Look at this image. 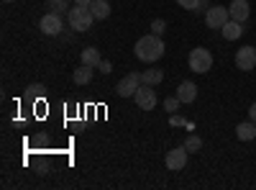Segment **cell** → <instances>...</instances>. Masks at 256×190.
Segmentation results:
<instances>
[{
    "mask_svg": "<svg viewBox=\"0 0 256 190\" xmlns=\"http://www.w3.org/2000/svg\"><path fill=\"white\" fill-rule=\"evenodd\" d=\"M248 118L256 123V103H251V108H248Z\"/></svg>",
    "mask_w": 256,
    "mask_h": 190,
    "instance_id": "25",
    "label": "cell"
},
{
    "mask_svg": "<svg viewBox=\"0 0 256 190\" xmlns=\"http://www.w3.org/2000/svg\"><path fill=\"white\" fill-rule=\"evenodd\" d=\"M38 95H44V85H31L28 88V98H38Z\"/></svg>",
    "mask_w": 256,
    "mask_h": 190,
    "instance_id": "24",
    "label": "cell"
},
{
    "mask_svg": "<svg viewBox=\"0 0 256 190\" xmlns=\"http://www.w3.org/2000/svg\"><path fill=\"white\" fill-rule=\"evenodd\" d=\"M92 0H74V6H82V8H90Z\"/></svg>",
    "mask_w": 256,
    "mask_h": 190,
    "instance_id": "26",
    "label": "cell"
},
{
    "mask_svg": "<svg viewBox=\"0 0 256 190\" xmlns=\"http://www.w3.org/2000/svg\"><path fill=\"white\" fill-rule=\"evenodd\" d=\"M164 80V72L162 70H146L144 75H141V82H144V85H159V82Z\"/></svg>",
    "mask_w": 256,
    "mask_h": 190,
    "instance_id": "17",
    "label": "cell"
},
{
    "mask_svg": "<svg viewBox=\"0 0 256 190\" xmlns=\"http://www.w3.org/2000/svg\"><path fill=\"white\" fill-rule=\"evenodd\" d=\"M38 29H41V34H46V36H59V34H62V29H64V24H62V16L49 11L44 18L38 21Z\"/></svg>",
    "mask_w": 256,
    "mask_h": 190,
    "instance_id": "6",
    "label": "cell"
},
{
    "mask_svg": "<svg viewBox=\"0 0 256 190\" xmlns=\"http://www.w3.org/2000/svg\"><path fill=\"white\" fill-rule=\"evenodd\" d=\"M46 8L52 13H70V0H46Z\"/></svg>",
    "mask_w": 256,
    "mask_h": 190,
    "instance_id": "18",
    "label": "cell"
},
{
    "mask_svg": "<svg viewBox=\"0 0 256 190\" xmlns=\"http://www.w3.org/2000/svg\"><path fill=\"white\" fill-rule=\"evenodd\" d=\"M134 100H136V105H138L141 111H154L156 103H159V100H156V93L152 90V85H144V82H141V88L136 90Z\"/></svg>",
    "mask_w": 256,
    "mask_h": 190,
    "instance_id": "5",
    "label": "cell"
},
{
    "mask_svg": "<svg viewBox=\"0 0 256 190\" xmlns=\"http://www.w3.org/2000/svg\"><path fill=\"white\" fill-rule=\"evenodd\" d=\"M90 11H92L95 21H105V18L110 16V3H108V0H92Z\"/></svg>",
    "mask_w": 256,
    "mask_h": 190,
    "instance_id": "14",
    "label": "cell"
},
{
    "mask_svg": "<svg viewBox=\"0 0 256 190\" xmlns=\"http://www.w3.org/2000/svg\"><path fill=\"white\" fill-rule=\"evenodd\" d=\"M236 67L241 72H251L256 67V47H241L236 52Z\"/></svg>",
    "mask_w": 256,
    "mask_h": 190,
    "instance_id": "8",
    "label": "cell"
},
{
    "mask_svg": "<svg viewBox=\"0 0 256 190\" xmlns=\"http://www.w3.org/2000/svg\"><path fill=\"white\" fill-rule=\"evenodd\" d=\"M98 70H100L102 75H110V72H113V65H110V62H108V59H102V62H100V65H98Z\"/></svg>",
    "mask_w": 256,
    "mask_h": 190,
    "instance_id": "23",
    "label": "cell"
},
{
    "mask_svg": "<svg viewBox=\"0 0 256 190\" xmlns=\"http://www.w3.org/2000/svg\"><path fill=\"white\" fill-rule=\"evenodd\" d=\"M177 98H180L182 103H195V100H198V85H195L192 80L180 82V85H177Z\"/></svg>",
    "mask_w": 256,
    "mask_h": 190,
    "instance_id": "11",
    "label": "cell"
},
{
    "mask_svg": "<svg viewBox=\"0 0 256 190\" xmlns=\"http://www.w3.org/2000/svg\"><path fill=\"white\" fill-rule=\"evenodd\" d=\"M180 105H182V100H180L177 95H174V98H166V100H164V111H169V113H174V111L180 108Z\"/></svg>",
    "mask_w": 256,
    "mask_h": 190,
    "instance_id": "20",
    "label": "cell"
},
{
    "mask_svg": "<svg viewBox=\"0 0 256 190\" xmlns=\"http://www.w3.org/2000/svg\"><path fill=\"white\" fill-rule=\"evenodd\" d=\"M166 31V24H164V21L162 18H156V21H152V34H156V36H162Z\"/></svg>",
    "mask_w": 256,
    "mask_h": 190,
    "instance_id": "21",
    "label": "cell"
},
{
    "mask_svg": "<svg viewBox=\"0 0 256 190\" xmlns=\"http://www.w3.org/2000/svg\"><path fill=\"white\" fill-rule=\"evenodd\" d=\"M180 8H187V11H200V0H177Z\"/></svg>",
    "mask_w": 256,
    "mask_h": 190,
    "instance_id": "22",
    "label": "cell"
},
{
    "mask_svg": "<svg viewBox=\"0 0 256 190\" xmlns=\"http://www.w3.org/2000/svg\"><path fill=\"white\" fill-rule=\"evenodd\" d=\"M138 88H141V77H138L136 72H128V75L118 82V88H116V90H118L120 98H134Z\"/></svg>",
    "mask_w": 256,
    "mask_h": 190,
    "instance_id": "7",
    "label": "cell"
},
{
    "mask_svg": "<svg viewBox=\"0 0 256 190\" xmlns=\"http://www.w3.org/2000/svg\"><path fill=\"white\" fill-rule=\"evenodd\" d=\"M187 62H190V70L198 72V75H205V72L212 70V54L208 49H202V47L192 49L190 57H187Z\"/></svg>",
    "mask_w": 256,
    "mask_h": 190,
    "instance_id": "3",
    "label": "cell"
},
{
    "mask_svg": "<svg viewBox=\"0 0 256 190\" xmlns=\"http://www.w3.org/2000/svg\"><path fill=\"white\" fill-rule=\"evenodd\" d=\"M236 136L241 139V141H251V139H256V123L248 118V121H244V123H238L236 126Z\"/></svg>",
    "mask_w": 256,
    "mask_h": 190,
    "instance_id": "13",
    "label": "cell"
},
{
    "mask_svg": "<svg viewBox=\"0 0 256 190\" xmlns=\"http://www.w3.org/2000/svg\"><path fill=\"white\" fill-rule=\"evenodd\" d=\"M164 41H162V36H156V34H146V36H141L138 41H136V47H134V52H136V57L141 59V62H146V65H154V62H159L162 57H164Z\"/></svg>",
    "mask_w": 256,
    "mask_h": 190,
    "instance_id": "1",
    "label": "cell"
},
{
    "mask_svg": "<svg viewBox=\"0 0 256 190\" xmlns=\"http://www.w3.org/2000/svg\"><path fill=\"white\" fill-rule=\"evenodd\" d=\"M80 59H82V65H90V67H98L100 62H102V57H100V49H95V47H88V49H82Z\"/></svg>",
    "mask_w": 256,
    "mask_h": 190,
    "instance_id": "15",
    "label": "cell"
},
{
    "mask_svg": "<svg viewBox=\"0 0 256 190\" xmlns=\"http://www.w3.org/2000/svg\"><path fill=\"white\" fill-rule=\"evenodd\" d=\"M228 21H230V13H228L226 6H210L208 13H205V24H208V29L220 31V29L228 24Z\"/></svg>",
    "mask_w": 256,
    "mask_h": 190,
    "instance_id": "4",
    "label": "cell"
},
{
    "mask_svg": "<svg viewBox=\"0 0 256 190\" xmlns=\"http://www.w3.org/2000/svg\"><path fill=\"white\" fill-rule=\"evenodd\" d=\"M92 70H95V67H90V65H80V67L72 72V80L77 82V85H88V82L92 80Z\"/></svg>",
    "mask_w": 256,
    "mask_h": 190,
    "instance_id": "16",
    "label": "cell"
},
{
    "mask_svg": "<svg viewBox=\"0 0 256 190\" xmlns=\"http://www.w3.org/2000/svg\"><path fill=\"white\" fill-rule=\"evenodd\" d=\"M6 3H13V0H6Z\"/></svg>",
    "mask_w": 256,
    "mask_h": 190,
    "instance_id": "27",
    "label": "cell"
},
{
    "mask_svg": "<svg viewBox=\"0 0 256 190\" xmlns=\"http://www.w3.org/2000/svg\"><path fill=\"white\" fill-rule=\"evenodd\" d=\"M187 157H190V152L184 149V146H177V149H169L166 152V167L172 172H180V170H184V164H187Z\"/></svg>",
    "mask_w": 256,
    "mask_h": 190,
    "instance_id": "9",
    "label": "cell"
},
{
    "mask_svg": "<svg viewBox=\"0 0 256 190\" xmlns=\"http://www.w3.org/2000/svg\"><path fill=\"white\" fill-rule=\"evenodd\" d=\"M67 21H70V26H72L74 31H90V29H92V24H95V16H92V11H90V8L74 6V8H70Z\"/></svg>",
    "mask_w": 256,
    "mask_h": 190,
    "instance_id": "2",
    "label": "cell"
},
{
    "mask_svg": "<svg viewBox=\"0 0 256 190\" xmlns=\"http://www.w3.org/2000/svg\"><path fill=\"white\" fill-rule=\"evenodd\" d=\"M228 13H230V21L246 24L248 16H251V6H248V0H233V3L228 6Z\"/></svg>",
    "mask_w": 256,
    "mask_h": 190,
    "instance_id": "10",
    "label": "cell"
},
{
    "mask_svg": "<svg viewBox=\"0 0 256 190\" xmlns=\"http://www.w3.org/2000/svg\"><path fill=\"white\" fill-rule=\"evenodd\" d=\"M184 149H187V152H200V149H202V139H200L198 134H190L187 141H184Z\"/></svg>",
    "mask_w": 256,
    "mask_h": 190,
    "instance_id": "19",
    "label": "cell"
},
{
    "mask_svg": "<svg viewBox=\"0 0 256 190\" xmlns=\"http://www.w3.org/2000/svg\"><path fill=\"white\" fill-rule=\"evenodd\" d=\"M244 24H238V21H228V24L220 29V34H223V39L226 41H236V39H241L244 36Z\"/></svg>",
    "mask_w": 256,
    "mask_h": 190,
    "instance_id": "12",
    "label": "cell"
}]
</instances>
